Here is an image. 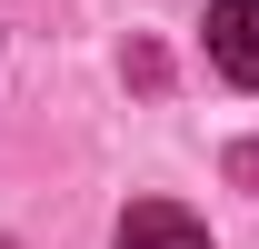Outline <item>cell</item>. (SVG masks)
I'll return each mask as SVG.
<instances>
[{
	"label": "cell",
	"mask_w": 259,
	"mask_h": 249,
	"mask_svg": "<svg viewBox=\"0 0 259 249\" xmlns=\"http://www.w3.org/2000/svg\"><path fill=\"white\" fill-rule=\"evenodd\" d=\"M209 70L229 90H259V0H220L209 10Z\"/></svg>",
	"instance_id": "6da1fadb"
},
{
	"label": "cell",
	"mask_w": 259,
	"mask_h": 249,
	"mask_svg": "<svg viewBox=\"0 0 259 249\" xmlns=\"http://www.w3.org/2000/svg\"><path fill=\"white\" fill-rule=\"evenodd\" d=\"M120 249H209V229H199L180 199H140V210L120 219Z\"/></svg>",
	"instance_id": "7a4b0ae2"
}]
</instances>
